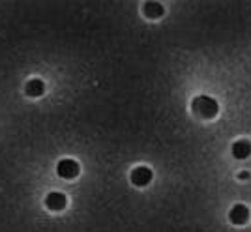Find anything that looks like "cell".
Wrapping results in <instances>:
<instances>
[{"instance_id": "obj_1", "label": "cell", "mask_w": 251, "mask_h": 232, "mask_svg": "<svg viewBox=\"0 0 251 232\" xmlns=\"http://www.w3.org/2000/svg\"><path fill=\"white\" fill-rule=\"evenodd\" d=\"M191 111H193V115L199 116V118H214V116L220 113V105H218V101L214 99V97H210V95H197V97H193V101H191Z\"/></svg>"}, {"instance_id": "obj_2", "label": "cell", "mask_w": 251, "mask_h": 232, "mask_svg": "<svg viewBox=\"0 0 251 232\" xmlns=\"http://www.w3.org/2000/svg\"><path fill=\"white\" fill-rule=\"evenodd\" d=\"M79 172H81V167H79V163L75 161V159H60L58 161V165H56V174L64 180H74L79 176Z\"/></svg>"}, {"instance_id": "obj_3", "label": "cell", "mask_w": 251, "mask_h": 232, "mask_svg": "<svg viewBox=\"0 0 251 232\" xmlns=\"http://www.w3.org/2000/svg\"><path fill=\"white\" fill-rule=\"evenodd\" d=\"M152 178H154V172H152L150 167H145V165L135 167L129 174V180H131V184L135 187H147L148 184L152 182Z\"/></svg>"}, {"instance_id": "obj_4", "label": "cell", "mask_w": 251, "mask_h": 232, "mask_svg": "<svg viewBox=\"0 0 251 232\" xmlns=\"http://www.w3.org/2000/svg\"><path fill=\"white\" fill-rule=\"evenodd\" d=\"M229 219L232 225H246L250 221V208L246 204H234L229 211Z\"/></svg>"}, {"instance_id": "obj_5", "label": "cell", "mask_w": 251, "mask_h": 232, "mask_svg": "<svg viewBox=\"0 0 251 232\" xmlns=\"http://www.w3.org/2000/svg\"><path fill=\"white\" fill-rule=\"evenodd\" d=\"M66 204H68L66 195H64V193H58V191H52V193H49V195L45 197V206H47V210H51V211L64 210Z\"/></svg>"}, {"instance_id": "obj_6", "label": "cell", "mask_w": 251, "mask_h": 232, "mask_svg": "<svg viewBox=\"0 0 251 232\" xmlns=\"http://www.w3.org/2000/svg\"><path fill=\"white\" fill-rule=\"evenodd\" d=\"M230 154H232V158L234 159H248L251 156V142L250 140H246V139H240V140H236L232 146H230Z\"/></svg>"}, {"instance_id": "obj_7", "label": "cell", "mask_w": 251, "mask_h": 232, "mask_svg": "<svg viewBox=\"0 0 251 232\" xmlns=\"http://www.w3.org/2000/svg\"><path fill=\"white\" fill-rule=\"evenodd\" d=\"M143 13L147 15L148 19H161L163 13H165V8H163V4H159V2L148 0V2H145V6H143Z\"/></svg>"}, {"instance_id": "obj_8", "label": "cell", "mask_w": 251, "mask_h": 232, "mask_svg": "<svg viewBox=\"0 0 251 232\" xmlns=\"http://www.w3.org/2000/svg\"><path fill=\"white\" fill-rule=\"evenodd\" d=\"M25 94L30 95V97H40V95L45 94V83L42 79H30L25 85Z\"/></svg>"}, {"instance_id": "obj_9", "label": "cell", "mask_w": 251, "mask_h": 232, "mask_svg": "<svg viewBox=\"0 0 251 232\" xmlns=\"http://www.w3.org/2000/svg\"><path fill=\"white\" fill-rule=\"evenodd\" d=\"M238 178H240V180H248V178H250V172H240V174H238Z\"/></svg>"}]
</instances>
